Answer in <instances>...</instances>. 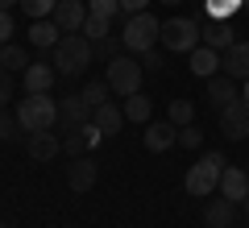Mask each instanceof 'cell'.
I'll return each mask as SVG.
<instances>
[{
  "label": "cell",
  "instance_id": "1",
  "mask_svg": "<svg viewBox=\"0 0 249 228\" xmlns=\"http://www.w3.org/2000/svg\"><path fill=\"white\" fill-rule=\"evenodd\" d=\"M54 70H58V79H75V75H83V70L91 67V58H96V50H91V42L83 34H62L58 46H54Z\"/></svg>",
  "mask_w": 249,
  "mask_h": 228
},
{
  "label": "cell",
  "instance_id": "2",
  "mask_svg": "<svg viewBox=\"0 0 249 228\" xmlns=\"http://www.w3.org/2000/svg\"><path fill=\"white\" fill-rule=\"evenodd\" d=\"M224 166H229V162H224L220 149H208L204 158L187 170V191L196 195V199H212V195L220 191V175H224Z\"/></svg>",
  "mask_w": 249,
  "mask_h": 228
},
{
  "label": "cell",
  "instance_id": "3",
  "mask_svg": "<svg viewBox=\"0 0 249 228\" xmlns=\"http://www.w3.org/2000/svg\"><path fill=\"white\" fill-rule=\"evenodd\" d=\"M121 42H124V50H133V54L154 50V46L162 42V21L154 17L150 9H145V13H133V17L124 21V34H121Z\"/></svg>",
  "mask_w": 249,
  "mask_h": 228
},
{
  "label": "cell",
  "instance_id": "4",
  "mask_svg": "<svg viewBox=\"0 0 249 228\" xmlns=\"http://www.w3.org/2000/svg\"><path fill=\"white\" fill-rule=\"evenodd\" d=\"M17 121H21L25 133L54 129V124H58V100H50V91H42V96H25L17 104Z\"/></svg>",
  "mask_w": 249,
  "mask_h": 228
},
{
  "label": "cell",
  "instance_id": "5",
  "mask_svg": "<svg viewBox=\"0 0 249 228\" xmlns=\"http://www.w3.org/2000/svg\"><path fill=\"white\" fill-rule=\"evenodd\" d=\"M199 46V21L191 17H170L162 21V50L170 54H191Z\"/></svg>",
  "mask_w": 249,
  "mask_h": 228
},
{
  "label": "cell",
  "instance_id": "6",
  "mask_svg": "<svg viewBox=\"0 0 249 228\" xmlns=\"http://www.w3.org/2000/svg\"><path fill=\"white\" fill-rule=\"evenodd\" d=\"M142 58H129V54H121V58L108 62V88L116 91V96H133V91H142Z\"/></svg>",
  "mask_w": 249,
  "mask_h": 228
},
{
  "label": "cell",
  "instance_id": "7",
  "mask_svg": "<svg viewBox=\"0 0 249 228\" xmlns=\"http://www.w3.org/2000/svg\"><path fill=\"white\" fill-rule=\"evenodd\" d=\"M220 133L229 141H245L249 137V100L237 96L229 108H220Z\"/></svg>",
  "mask_w": 249,
  "mask_h": 228
},
{
  "label": "cell",
  "instance_id": "8",
  "mask_svg": "<svg viewBox=\"0 0 249 228\" xmlns=\"http://www.w3.org/2000/svg\"><path fill=\"white\" fill-rule=\"evenodd\" d=\"M88 4L83 0H58V9H54V25L62 29V34H83V25H88Z\"/></svg>",
  "mask_w": 249,
  "mask_h": 228
},
{
  "label": "cell",
  "instance_id": "9",
  "mask_svg": "<svg viewBox=\"0 0 249 228\" xmlns=\"http://www.w3.org/2000/svg\"><path fill=\"white\" fill-rule=\"evenodd\" d=\"M88 121H91V104H88L83 96H67V100H58V129H62V133L83 129Z\"/></svg>",
  "mask_w": 249,
  "mask_h": 228
},
{
  "label": "cell",
  "instance_id": "10",
  "mask_svg": "<svg viewBox=\"0 0 249 228\" xmlns=\"http://www.w3.org/2000/svg\"><path fill=\"white\" fill-rule=\"evenodd\" d=\"M220 75H229V79H249V37L245 42H232L229 50L220 54Z\"/></svg>",
  "mask_w": 249,
  "mask_h": 228
},
{
  "label": "cell",
  "instance_id": "11",
  "mask_svg": "<svg viewBox=\"0 0 249 228\" xmlns=\"http://www.w3.org/2000/svg\"><path fill=\"white\" fill-rule=\"evenodd\" d=\"M25 149H29V158H34V162H50V158H58L62 137H58L54 129H37V133H29Z\"/></svg>",
  "mask_w": 249,
  "mask_h": 228
},
{
  "label": "cell",
  "instance_id": "12",
  "mask_svg": "<svg viewBox=\"0 0 249 228\" xmlns=\"http://www.w3.org/2000/svg\"><path fill=\"white\" fill-rule=\"evenodd\" d=\"M199 42H204V46H212V50H229V46L232 42H237V29H232L229 25V21H216V17H208L204 21V25H199Z\"/></svg>",
  "mask_w": 249,
  "mask_h": 228
},
{
  "label": "cell",
  "instance_id": "13",
  "mask_svg": "<svg viewBox=\"0 0 249 228\" xmlns=\"http://www.w3.org/2000/svg\"><path fill=\"white\" fill-rule=\"evenodd\" d=\"M54 83H58L54 62H29L25 67V96H42V91H50Z\"/></svg>",
  "mask_w": 249,
  "mask_h": 228
},
{
  "label": "cell",
  "instance_id": "14",
  "mask_svg": "<svg viewBox=\"0 0 249 228\" xmlns=\"http://www.w3.org/2000/svg\"><path fill=\"white\" fill-rule=\"evenodd\" d=\"M220 195L241 208V203L249 199V175H245L241 166H224V175H220Z\"/></svg>",
  "mask_w": 249,
  "mask_h": 228
},
{
  "label": "cell",
  "instance_id": "15",
  "mask_svg": "<svg viewBox=\"0 0 249 228\" xmlns=\"http://www.w3.org/2000/svg\"><path fill=\"white\" fill-rule=\"evenodd\" d=\"M96 162L88 158V154H83V158H71V166H67V187H71V191H91V187H96Z\"/></svg>",
  "mask_w": 249,
  "mask_h": 228
},
{
  "label": "cell",
  "instance_id": "16",
  "mask_svg": "<svg viewBox=\"0 0 249 228\" xmlns=\"http://www.w3.org/2000/svg\"><path fill=\"white\" fill-rule=\"evenodd\" d=\"M237 96H241V91H237V79H229V75H212V79H208V104H212L216 112L229 108Z\"/></svg>",
  "mask_w": 249,
  "mask_h": 228
},
{
  "label": "cell",
  "instance_id": "17",
  "mask_svg": "<svg viewBox=\"0 0 249 228\" xmlns=\"http://www.w3.org/2000/svg\"><path fill=\"white\" fill-rule=\"evenodd\" d=\"M232 220H237V203L232 199H224V195L208 199V208H204V224L208 228H229Z\"/></svg>",
  "mask_w": 249,
  "mask_h": 228
},
{
  "label": "cell",
  "instance_id": "18",
  "mask_svg": "<svg viewBox=\"0 0 249 228\" xmlns=\"http://www.w3.org/2000/svg\"><path fill=\"white\" fill-rule=\"evenodd\" d=\"M191 75H199V79H212V75H220V50H212V46L199 42L196 50H191Z\"/></svg>",
  "mask_w": 249,
  "mask_h": 228
},
{
  "label": "cell",
  "instance_id": "19",
  "mask_svg": "<svg viewBox=\"0 0 249 228\" xmlns=\"http://www.w3.org/2000/svg\"><path fill=\"white\" fill-rule=\"evenodd\" d=\"M175 141H178V133H175L170 121H150V124H145V149L162 154V149H170Z\"/></svg>",
  "mask_w": 249,
  "mask_h": 228
},
{
  "label": "cell",
  "instance_id": "20",
  "mask_svg": "<svg viewBox=\"0 0 249 228\" xmlns=\"http://www.w3.org/2000/svg\"><path fill=\"white\" fill-rule=\"evenodd\" d=\"M91 121H96V129L104 133V137H112V133H121V124H124V108L100 104V108H91Z\"/></svg>",
  "mask_w": 249,
  "mask_h": 228
},
{
  "label": "cell",
  "instance_id": "21",
  "mask_svg": "<svg viewBox=\"0 0 249 228\" xmlns=\"http://www.w3.org/2000/svg\"><path fill=\"white\" fill-rule=\"evenodd\" d=\"M58 37H62V29L54 25V17L34 21V25H29V42H34L37 50H54V46H58Z\"/></svg>",
  "mask_w": 249,
  "mask_h": 228
},
{
  "label": "cell",
  "instance_id": "22",
  "mask_svg": "<svg viewBox=\"0 0 249 228\" xmlns=\"http://www.w3.org/2000/svg\"><path fill=\"white\" fill-rule=\"evenodd\" d=\"M150 112H154V104H150V96H145V91H133V96H124V121L150 124Z\"/></svg>",
  "mask_w": 249,
  "mask_h": 228
},
{
  "label": "cell",
  "instance_id": "23",
  "mask_svg": "<svg viewBox=\"0 0 249 228\" xmlns=\"http://www.w3.org/2000/svg\"><path fill=\"white\" fill-rule=\"evenodd\" d=\"M0 67L4 70H13V75H25V67H29V54H25V46H17V42H4L0 46Z\"/></svg>",
  "mask_w": 249,
  "mask_h": 228
},
{
  "label": "cell",
  "instance_id": "24",
  "mask_svg": "<svg viewBox=\"0 0 249 228\" xmlns=\"http://www.w3.org/2000/svg\"><path fill=\"white\" fill-rule=\"evenodd\" d=\"M166 116H170V124H175V129H187V124L196 121V104H191V100H170Z\"/></svg>",
  "mask_w": 249,
  "mask_h": 228
},
{
  "label": "cell",
  "instance_id": "25",
  "mask_svg": "<svg viewBox=\"0 0 249 228\" xmlns=\"http://www.w3.org/2000/svg\"><path fill=\"white\" fill-rule=\"evenodd\" d=\"M108 91H112V88H108V79H88V83H83V91H79V96L88 100L91 108H100V104H108Z\"/></svg>",
  "mask_w": 249,
  "mask_h": 228
},
{
  "label": "cell",
  "instance_id": "26",
  "mask_svg": "<svg viewBox=\"0 0 249 228\" xmlns=\"http://www.w3.org/2000/svg\"><path fill=\"white\" fill-rule=\"evenodd\" d=\"M241 4H245V0H204V13H208V17H216V21H229Z\"/></svg>",
  "mask_w": 249,
  "mask_h": 228
},
{
  "label": "cell",
  "instance_id": "27",
  "mask_svg": "<svg viewBox=\"0 0 249 228\" xmlns=\"http://www.w3.org/2000/svg\"><path fill=\"white\" fill-rule=\"evenodd\" d=\"M21 9L29 13L34 21H46V17H54V9H58V0H21Z\"/></svg>",
  "mask_w": 249,
  "mask_h": 228
},
{
  "label": "cell",
  "instance_id": "28",
  "mask_svg": "<svg viewBox=\"0 0 249 228\" xmlns=\"http://www.w3.org/2000/svg\"><path fill=\"white\" fill-rule=\"evenodd\" d=\"M17 137H21V121H17V112L0 108V141H17Z\"/></svg>",
  "mask_w": 249,
  "mask_h": 228
},
{
  "label": "cell",
  "instance_id": "29",
  "mask_svg": "<svg viewBox=\"0 0 249 228\" xmlns=\"http://www.w3.org/2000/svg\"><path fill=\"white\" fill-rule=\"evenodd\" d=\"M91 50H96V58H104V62H112V58H121V50H124V42H121V37H104V42H91Z\"/></svg>",
  "mask_w": 249,
  "mask_h": 228
},
{
  "label": "cell",
  "instance_id": "30",
  "mask_svg": "<svg viewBox=\"0 0 249 228\" xmlns=\"http://www.w3.org/2000/svg\"><path fill=\"white\" fill-rule=\"evenodd\" d=\"M88 13L112 21V17H121V0H88Z\"/></svg>",
  "mask_w": 249,
  "mask_h": 228
},
{
  "label": "cell",
  "instance_id": "31",
  "mask_svg": "<svg viewBox=\"0 0 249 228\" xmlns=\"http://www.w3.org/2000/svg\"><path fill=\"white\" fill-rule=\"evenodd\" d=\"M62 149H67V154H71V158H83V154H88V141H83V133L79 129H71V133H67V137H62Z\"/></svg>",
  "mask_w": 249,
  "mask_h": 228
},
{
  "label": "cell",
  "instance_id": "32",
  "mask_svg": "<svg viewBox=\"0 0 249 228\" xmlns=\"http://www.w3.org/2000/svg\"><path fill=\"white\" fill-rule=\"evenodd\" d=\"M108 25H112V21H104V17H88L83 37H88V42H104V37H108Z\"/></svg>",
  "mask_w": 249,
  "mask_h": 228
},
{
  "label": "cell",
  "instance_id": "33",
  "mask_svg": "<svg viewBox=\"0 0 249 228\" xmlns=\"http://www.w3.org/2000/svg\"><path fill=\"white\" fill-rule=\"evenodd\" d=\"M142 70H145V75H162V70H166L162 50H145V54H142Z\"/></svg>",
  "mask_w": 249,
  "mask_h": 228
},
{
  "label": "cell",
  "instance_id": "34",
  "mask_svg": "<svg viewBox=\"0 0 249 228\" xmlns=\"http://www.w3.org/2000/svg\"><path fill=\"white\" fill-rule=\"evenodd\" d=\"M178 145L183 149H199L204 145V133H199L196 124H187V129H178Z\"/></svg>",
  "mask_w": 249,
  "mask_h": 228
},
{
  "label": "cell",
  "instance_id": "35",
  "mask_svg": "<svg viewBox=\"0 0 249 228\" xmlns=\"http://www.w3.org/2000/svg\"><path fill=\"white\" fill-rule=\"evenodd\" d=\"M13 91H17V83H13V70H4V67H0V108H9Z\"/></svg>",
  "mask_w": 249,
  "mask_h": 228
},
{
  "label": "cell",
  "instance_id": "36",
  "mask_svg": "<svg viewBox=\"0 0 249 228\" xmlns=\"http://www.w3.org/2000/svg\"><path fill=\"white\" fill-rule=\"evenodd\" d=\"M13 34H17V29H13V13H9V9H0V46L13 42Z\"/></svg>",
  "mask_w": 249,
  "mask_h": 228
},
{
  "label": "cell",
  "instance_id": "37",
  "mask_svg": "<svg viewBox=\"0 0 249 228\" xmlns=\"http://www.w3.org/2000/svg\"><path fill=\"white\" fill-rule=\"evenodd\" d=\"M79 133H83V141H88V145H91V149H96V145H100V141H104V133H100V129H96V121H88V124H83V129H79Z\"/></svg>",
  "mask_w": 249,
  "mask_h": 228
},
{
  "label": "cell",
  "instance_id": "38",
  "mask_svg": "<svg viewBox=\"0 0 249 228\" xmlns=\"http://www.w3.org/2000/svg\"><path fill=\"white\" fill-rule=\"evenodd\" d=\"M150 4H154V0H121V13H124V17H133V13H145Z\"/></svg>",
  "mask_w": 249,
  "mask_h": 228
},
{
  "label": "cell",
  "instance_id": "39",
  "mask_svg": "<svg viewBox=\"0 0 249 228\" xmlns=\"http://www.w3.org/2000/svg\"><path fill=\"white\" fill-rule=\"evenodd\" d=\"M13 4H21V0H0V9H13Z\"/></svg>",
  "mask_w": 249,
  "mask_h": 228
},
{
  "label": "cell",
  "instance_id": "40",
  "mask_svg": "<svg viewBox=\"0 0 249 228\" xmlns=\"http://www.w3.org/2000/svg\"><path fill=\"white\" fill-rule=\"evenodd\" d=\"M158 4H170V9H175V4H178V0H158Z\"/></svg>",
  "mask_w": 249,
  "mask_h": 228
},
{
  "label": "cell",
  "instance_id": "41",
  "mask_svg": "<svg viewBox=\"0 0 249 228\" xmlns=\"http://www.w3.org/2000/svg\"><path fill=\"white\" fill-rule=\"evenodd\" d=\"M241 96H245V100H249V79H245V91H241Z\"/></svg>",
  "mask_w": 249,
  "mask_h": 228
},
{
  "label": "cell",
  "instance_id": "42",
  "mask_svg": "<svg viewBox=\"0 0 249 228\" xmlns=\"http://www.w3.org/2000/svg\"><path fill=\"white\" fill-rule=\"evenodd\" d=\"M0 228H13V224H0Z\"/></svg>",
  "mask_w": 249,
  "mask_h": 228
},
{
  "label": "cell",
  "instance_id": "43",
  "mask_svg": "<svg viewBox=\"0 0 249 228\" xmlns=\"http://www.w3.org/2000/svg\"><path fill=\"white\" fill-rule=\"evenodd\" d=\"M245 211H249V199H245Z\"/></svg>",
  "mask_w": 249,
  "mask_h": 228
},
{
  "label": "cell",
  "instance_id": "44",
  "mask_svg": "<svg viewBox=\"0 0 249 228\" xmlns=\"http://www.w3.org/2000/svg\"><path fill=\"white\" fill-rule=\"evenodd\" d=\"M245 9H249V0H245Z\"/></svg>",
  "mask_w": 249,
  "mask_h": 228
},
{
  "label": "cell",
  "instance_id": "45",
  "mask_svg": "<svg viewBox=\"0 0 249 228\" xmlns=\"http://www.w3.org/2000/svg\"><path fill=\"white\" fill-rule=\"evenodd\" d=\"M199 4H204V0H199Z\"/></svg>",
  "mask_w": 249,
  "mask_h": 228
},
{
  "label": "cell",
  "instance_id": "46",
  "mask_svg": "<svg viewBox=\"0 0 249 228\" xmlns=\"http://www.w3.org/2000/svg\"><path fill=\"white\" fill-rule=\"evenodd\" d=\"M229 228H232V224H229Z\"/></svg>",
  "mask_w": 249,
  "mask_h": 228
}]
</instances>
